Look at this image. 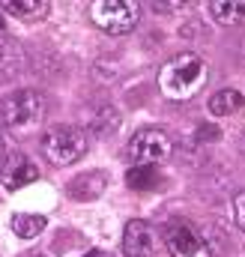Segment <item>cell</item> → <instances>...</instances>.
<instances>
[{"instance_id":"1","label":"cell","mask_w":245,"mask_h":257,"mask_svg":"<svg viewBox=\"0 0 245 257\" xmlns=\"http://www.w3.org/2000/svg\"><path fill=\"white\" fill-rule=\"evenodd\" d=\"M206 78H209V69L197 54H177L174 60H168L162 66L159 87L168 99L183 102V99H194L203 90Z\"/></svg>"},{"instance_id":"2","label":"cell","mask_w":245,"mask_h":257,"mask_svg":"<svg viewBox=\"0 0 245 257\" xmlns=\"http://www.w3.org/2000/svg\"><path fill=\"white\" fill-rule=\"evenodd\" d=\"M45 114V96L39 90H15L0 102V123L9 128H30Z\"/></svg>"},{"instance_id":"3","label":"cell","mask_w":245,"mask_h":257,"mask_svg":"<svg viewBox=\"0 0 245 257\" xmlns=\"http://www.w3.org/2000/svg\"><path fill=\"white\" fill-rule=\"evenodd\" d=\"M90 147V138L75 126H51L42 135V153L51 165H72Z\"/></svg>"},{"instance_id":"4","label":"cell","mask_w":245,"mask_h":257,"mask_svg":"<svg viewBox=\"0 0 245 257\" xmlns=\"http://www.w3.org/2000/svg\"><path fill=\"white\" fill-rule=\"evenodd\" d=\"M138 3L132 0H96L90 3V18L111 36H122L138 27Z\"/></svg>"},{"instance_id":"5","label":"cell","mask_w":245,"mask_h":257,"mask_svg":"<svg viewBox=\"0 0 245 257\" xmlns=\"http://www.w3.org/2000/svg\"><path fill=\"white\" fill-rule=\"evenodd\" d=\"M171 153H174V141L162 128H144L129 144V156H132L135 168H156V165L168 162Z\"/></svg>"},{"instance_id":"6","label":"cell","mask_w":245,"mask_h":257,"mask_svg":"<svg viewBox=\"0 0 245 257\" xmlns=\"http://www.w3.org/2000/svg\"><path fill=\"white\" fill-rule=\"evenodd\" d=\"M165 245H168L171 257H212L206 239L191 224H174V227H168Z\"/></svg>"},{"instance_id":"7","label":"cell","mask_w":245,"mask_h":257,"mask_svg":"<svg viewBox=\"0 0 245 257\" xmlns=\"http://www.w3.org/2000/svg\"><path fill=\"white\" fill-rule=\"evenodd\" d=\"M122 251L126 257H153L156 254V233L147 221L135 218L126 224V233H122Z\"/></svg>"},{"instance_id":"8","label":"cell","mask_w":245,"mask_h":257,"mask_svg":"<svg viewBox=\"0 0 245 257\" xmlns=\"http://www.w3.org/2000/svg\"><path fill=\"white\" fill-rule=\"evenodd\" d=\"M39 180V168L27 159V156H12L3 168H0V183L9 189V192H18L30 183Z\"/></svg>"},{"instance_id":"9","label":"cell","mask_w":245,"mask_h":257,"mask_svg":"<svg viewBox=\"0 0 245 257\" xmlns=\"http://www.w3.org/2000/svg\"><path fill=\"white\" fill-rule=\"evenodd\" d=\"M242 105H245V96L239 90H233V87H224V90H218V93L209 99V111H212L215 117H230V114H236Z\"/></svg>"},{"instance_id":"10","label":"cell","mask_w":245,"mask_h":257,"mask_svg":"<svg viewBox=\"0 0 245 257\" xmlns=\"http://www.w3.org/2000/svg\"><path fill=\"white\" fill-rule=\"evenodd\" d=\"M105 192V177L102 174H81L72 186H69V194L75 200H93Z\"/></svg>"},{"instance_id":"11","label":"cell","mask_w":245,"mask_h":257,"mask_svg":"<svg viewBox=\"0 0 245 257\" xmlns=\"http://www.w3.org/2000/svg\"><path fill=\"white\" fill-rule=\"evenodd\" d=\"M45 215H30V212H18V215H12V221H9V227H12V233L18 236V239H33V236H39L42 230H45Z\"/></svg>"},{"instance_id":"12","label":"cell","mask_w":245,"mask_h":257,"mask_svg":"<svg viewBox=\"0 0 245 257\" xmlns=\"http://www.w3.org/2000/svg\"><path fill=\"white\" fill-rule=\"evenodd\" d=\"M209 15H212L218 24H242L245 21V3L215 0V3H209Z\"/></svg>"},{"instance_id":"13","label":"cell","mask_w":245,"mask_h":257,"mask_svg":"<svg viewBox=\"0 0 245 257\" xmlns=\"http://www.w3.org/2000/svg\"><path fill=\"white\" fill-rule=\"evenodd\" d=\"M0 9L9 15H18V18H42V15H48L51 3L48 0H18V3H0Z\"/></svg>"},{"instance_id":"14","label":"cell","mask_w":245,"mask_h":257,"mask_svg":"<svg viewBox=\"0 0 245 257\" xmlns=\"http://www.w3.org/2000/svg\"><path fill=\"white\" fill-rule=\"evenodd\" d=\"M126 180H129L132 189H153V186L159 183V174H156L153 168H132Z\"/></svg>"},{"instance_id":"15","label":"cell","mask_w":245,"mask_h":257,"mask_svg":"<svg viewBox=\"0 0 245 257\" xmlns=\"http://www.w3.org/2000/svg\"><path fill=\"white\" fill-rule=\"evenodd\" d=\"M233 218H236V224L245 230V192H239L236 200H233Z\"/></svg>"},{"instance_id":"16","label":"cell","mask_w":245,"mask_h":257,"mask_svg":"<svg viewBox=\"0 0 245 257\" xmlns=\"http://www.w3.org/2000/svg\"><path fill=\"white\" fill-rule=\"evenodd\" d=\"M6 36V18H3V9H0V39Z\"/></svg>"},{"instance_id":"17","label":"cell","mask_w":245,"mask_h":257,"mask_svg":"<svg viewBox=\"0 0 245 257\" xmlns=\"http://www.w3.org/2000/svg\"><path fill=\"white\" fill-rule=\"evenodd\" d=\"M0 159H3V138H0Z\"/></svg>"},{"instance_id":"18","label":"cell","mask_w":245,"mask_h":257,"mask_svg":"<svg viewBox=\"0 0 245 257\" xmlns=\"http://www.w3.org/2000/svg\"><path fill=\"white\" fill-rule=\"evenodd\" d=\"M87 257H96V254H87Z\"/></svg>"},{"instance_id":"19","label":"cell","mask_w":245,"mask_h":257,"mask_svg":"<svg viewBox=\"0 0 245 257\" xmlns=\"http://www.w3.org/2000/svg\"><path fill=\"white\" fill-rule=\"evenodd\" d=\"M39 257H42V254H39Z\"/></svg>"}]
</instances>
